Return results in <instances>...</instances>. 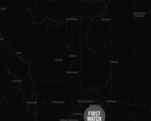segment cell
Masks as SVG:
<instances>
[{
    "label": "cell",
    "mask_w": 151,
    "mask_h": 121,
    "mask_svg": "<svg viewBox=\"0 0 151 121\" xmlns=\"http://www.w3.org/2000/svg\"><path fill=\"white\" fill-rule=\"evenodd\" d=\"M105 118L104 109L98 105L91 106L84 114V119L86 121H104Z\"/></svg>",
    "instance_id": "1"
}]
</instances>
